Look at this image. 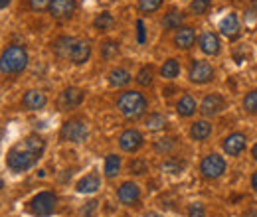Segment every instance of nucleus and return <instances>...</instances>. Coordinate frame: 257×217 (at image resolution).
Masks as SVG:
<instances>
[{"instance_id":"obj_1","label":"nucleus","mask_w":257,"mask_h":217,"mask_svg":"<svg viewBox=\"0 0 257 217\" xmlns=\"http://www.w3.org/2000/svg\"><path fill=\"white\" fill-rule=\"evenodd\" d=\"M44 152H46V140L40 134H30L10 146V150L6 152V166L16 174L28 172L40 162Z\"/></svg>"},{"instance_id":"obj_2","label":"nucleus","mask_w":257,"mask_h":217,"mask_svg":"<svg viewBox=\"0 0 257 217\" xmlns=\"http://www.w3.org/2000/svg\"><path fill=\"white\" fill-rule=\"evenodd\" d=\"M28 52L24 46H8L2 54H0V73L2 75H20L26 67H28Z\"/></svg>"},{"instance_id":"obj_3","label":"nucleus","mask_w":257,"mask_h":217,"mask_svg":"<svg viewBox=\"0 0 257 217\" xmlns=\"http://www.w3.org/2000/svg\"><path fill=\"white\" fill-rule=\"evenodd\" d=\"M117 109L125 119L135 121V119H139V117H143L147 113L149 101L141 91H125L117 99Z\"/></svg>"},{"instance_id":"obj_4","label":"nucleus","mask_w":257,"mask_h":217,"mask_svg":"<svg viewBox=\"0 0 257 217\" xmlns=\"http://www.w3.org/2000/svg\"><path fill=\"white\" fill-rule=\"evenodd\" d=\"M58 195L54 191H40L30 199V211L36 217H48L56 211Z\"/></svg>"},{"instance_id":"obj_5","label":"nucleus","mask_w":257,"mask_h":217,"mask_svg":"<svg viewBox=\"0 0 257 217\" xmlns=\"http://www.w3.org/2000/svg\"><path fill=\"white\" fill-rule=\"evenodd\" d=\"M227 168V162H225L224 156L220 154H208L202 158L200 162V174L206 178V180H216V178H222Z\"/></svg>"},{"instance_id":"obj_6","label":"nucleus","mask_w":257,"mask_h":217,"mask_svg":"<svg viewBox=\"0 0 257 217\" xmlns=\"http://www.w3.org/2000/svg\"><path fill=\"white\" fill-rule=\"evenodd\" d=\"M60 136H62V140H65V142L79 144V142H83L89 136V128H87V124L83 123V121H79V119L65 121L62 130H60Z\"/></svg>"},{"instance_id":"obj_7","label":"nucleus","mask_w":257,"mask_h":217,"mask_svg":"<svg viewBox=\"0 0 257 217\" xmlns=\"http://www.w3.org/2000/svg\"><path fill=\"white\" fill-rule=\"evenodd\" d=\"M214 75H216V71H214L212 63L204 62V60H194L188 69V79L194 85H206L214 79Z\"/></svg>"},{"instance_id":"obj_8","label":"nucleus","mask_w":257,"mask_h":217,"mask_svg":"<svg viewBox=\"0 0 257 217\" xmlns=\"http://www.w3.org/2000/svg\"><path fill=\"white\" fill-rule=\"evenodd\" d=\"M143 144H145V136H143V132L137 130V128H127V130H123L121 136H119V146H121V150L131 152V154L137 152V150H141Z\"/></svg>"},{"instance_id":"obj_9","label":"nucleus","mask_w":257,"mask_h":217,"mask_svg":"<svg viewBox=\"0 0 257 217\" xmlns=\"http://www.w3.org/2000/svg\"><path fill=\"white\" fill-rule=\"evenodd\" d=\"M225 109V99L220 93H210L206 95L200 103V113L206 117H216L220 113H224Z\"/></svg>"},{"instance_id":"obj_10","label":"nucleus","mask_w":257,"mask_h":217,"mask_svg":"<svg viewBox=\"0 0 257 217\" xmlns=\"http://www.w3.org/2000/svg\"><path fill=\"white\" fill-rule=\"evenodd\" d=\"M75 10H77V2L75 0H52L50 2V8H48L50 16L56 18V20H67V18H71L75 14Z\"/></svg>"},{"instance_id":"obj_11","label":"nucleus","mask_w":257,"mask_h":217,"mask_svg":"<svg viewBox=\"0 0 257 217\" xmlns=\"http://www.w3.org/2000/svg\"><path fill=\"white\" fill-rule=\"evenodd\" d=\"M218 30H220V34H222L224 38H227V40H235V38L239 36V30H241V22H239L237 12H227L224 18L220 20Z\"/></svg>"},{"instance_id":"obj_12","label":"nucleus","mask_w":257,"mask_h":217,"mask_svg":"<svg viewBox=\"0 0 257 217\" xmlns=\"http://www.w3.org/2000/svg\"><path fill=\"white\" fill-rule=\"evenodd\" d=\"M198 46H200L202 54H206V56H218L222 52V42L216 32H202L198 38Z\"/></svg>"},{"instance_id":"obj_13","label":"nucleus","mask_w":257,"mask_h":217,"mask_svg":"<svg viewBox=\"0 0 257 217\" xmlns=\"http://www.w3.org/2000/svg\"><path fill=\"white\" fill-rule=\"evenodd\" d=\"M224 152L227 156H239L247 148V136L243 132H231L224 138Z\"/></svg>"},{"instance_id":"obj_14","label":"nucleus","mask_w":257,"mask_h":217,"mask_svg":"<svg viewBox=\"0 0 257 217\" xmlns=\"http://www.w3.org/2000/svg\"><path fill=\"white\" fill-rule=\"evenodd\" d=\"M117 199L123 205H135L141 199V187L137 186L135 182H123L121 186L117 187Z\"/></svg>"},{"instance_id":"obj_15","label":"nucleus","mask_w":257,"mask_h":217,"mask_svg":"<svg viewBox=\"0 0 257 217\" xmlns=\"http://www.w3.org/2000/svg\"><path fill=\"white\" fill-rule=\"evenodd\" d=\"M172 42H174V46L178 50H190L196 44V30L192 26H180L178 30L174 32Z\"/></svg>"},{"instance_id":"obj_16","label":"nucleus","mask_w":257,"mask_h":217,"mask_svg":"<svg viewBox=\"0 0 257 217\" xmlns=\"http://www.w3.org/2000/svg\"><path fill=\"white\" fill-rule=\"evenodd\" d=\"M46 105H48V97H46V93H42L38 89H30L22 97V107L26 111H42Z\"/></svg>"},{"instance_id":"obj_17","label":"nucleus","mask_w":257,"mask_h":217,"mask_svg":"<svg viewBox=\"0 0 257 217\" xmlns=\"http://www.w3.org/2000/svg\"><path fill=\"white\" fill-rule=\"evenodd\" d=\"M91 58V44L87 40H75L73 48H71V54H69V62L75 63V65H81Z\"/></svg>"},{"instance_id":"obj_18","label":"nucleus","mask_w":257,"mask_h":217,"mask_svg":"<svg viewBox=\"0 0 257 217\" xmlns=\"http://www.w3.org/2000/svg\"><path fill=\"white\" fill-rule=\"evenodd\" d=\"M101 187V178H99V174L95 172H91V174H85L83 178H79L77 180V184H75V191L77 193H95L97 189Z\"/></svg>"},{"instance_id":"obj_19","label":"nucleus","mask_w":257,"mask_h":217,"mask_svg":"<svg viewBox=\"0 0 257 217\" xmlns=\"http://www.w3.org/2000/svg\"><path fill=\"white\" fill-rule=\"evenodd\" d=\"M83 89H79V87H67L64 89V93H62V105H64L65 109H75V107H79L81 103H83Z\"/></svg>"},{"instance_id":"obj_20","label":"nucleus","mask_w":257,"mask_h":217,"mask_svg":"<svg viewBox=\"0 0 257 217\" xmlns=\"http://www.w3.org/2000/svg\"><path fill=\"white\" fill-rule=\"evenodd\" d=\"M212 134V124L206 119H200V121H194L190 126V138L196 142H204L208 136Z\"/></svg>"},{"instance_id":"obj_21","label":"nucleus","mask_w":257,"mask_h":217,"mask_svg":"<svg viewBox=\"0 0 257 217\" xmlns=\"http://www.w3.org/2000/svg\"><path fill=\"white\" fill-rule=\"evenodd\" d=\"M196 111H198V103H196V99H194L190 93H184L178 99V103H176V113H178L180 117H192Z\"/></svg>"},{"instance_id":"obj_22","label":"nucleus","mask_w":257,"mask_h":217,"mask_svg":"<svg viewBox=\"0 0 257 217\" xmlns=\"http://www.w3.org/2000/svg\"><path fill=\"white\" fill-rule=\"evenodd\" d=\"M182 24H184V14L178 8H170L162 18V28L164 30H178Z\"/></svg>"},{"instance_id":"obj_23","label":"nucleus","mask_w":257,"mask_h":217,"mask_svg":"<svg viewBox=\"0 0 257 217\" xmlns=\"http://www.w3.org/2000/svg\"><path fill=\"white\" fill-rule=\"evenodd\" d=\"M131 73H128L125 67H115V69H111V73H109V85L111 87H117V89H121V87H125L131 83Z\"/></svg>"},{"instance_id":"obj_24","label":"nucleus","mask_w":257,"mask_h":217,"mask_svg":"<svg viewBox=\"0 0 257 217\" xmlns=\"http://www.w3.org/2000/svg\"><path fill=\"white\" fill-rule=\"evenodd\" d=\"M75 40H77V38H71V36H62V38H58L56 44H54V52H56V56H58V58L69 60V54H71V48H73Z\"/></svg>"},{"instance_id":"obj_25","label":"nucleus","mask_w":257,"mask_h":217,"mask_svg":"<svg viewBox=\"0 0 257 217\" xmlns=\"http://www.w3.org/2000/svg\"><path fill=\"white\" fill-rule=\"evenodd\" d=\"M121 156L117 154H109L105 158V164H103V172H105V178H115L119 172H121Z\"/></svg>"},{"instance_id":"obj_26","label":"nucleus","mask_w":257,"mask_h":217,"mask_svg":"<svg viewBox=\"0 0 257 217\" xmlns=\"http://www.w3.org/2000/svg\"><path fill=\"white\" fill-rule=\"evenodd\" d=\"M137 83L141 85V87H151L153 85V81H155V67L153 65H143L141 69H139V73H137Z\"/></svg>"},{"instance_id":"obj_27","label":"nucleus","mask_w":257,"mask_h":217,"mask_svg":"<svg viewBox=\"0 0 257 217\" xmlns=\"http://www.w3.org/2000/svg\"><path fill=\"white\" fill-rule=\"evenodd\" d=\"M113 24H115V18H113L111 12H101V14H97L95 20H93V28L99 32L111 30Z\"/></svg>"},{"instance_id":"obj_28","label":"nucleus","mask_w":257,"mask_h":217,"mask_svg":"<svg viewBox=\"0 0 257 217\" xmlns=\"http://www.w3.org/2000/svg\"><path fill=\"white\" fill-rule=\"evenodd\" d=\"M178 73H180V63L176 62L174 58H170V60H166V62L162 63L161 75L164 79H176Z\"/></svg>"},{"instance_id":"obj_29","label":"nucleus","mask_w":257,"mask_h":217,"mask_svg":"<svg viewBox=\"0 0 257 217\" xmlns=\"http://www.w3.org/2000/svg\"><path fill=\"white\" fill-rule=\"evenodd\" d=\"M117 54H119V42H115V40H105V42L101 44V56H103L105 60H113V58H117Z\"/></svg>"},{"instance_id":"obj_30","label":"nucleus","mask_w":257,"mask_h":217,"mask_svg":"<svg viewBox=\"0 0 257 217\" xmlns=\"http://www.w3.org/2000/svg\"><path fill=\"white\" fill-rule=\"evenodd\" d=\"M161 170L166 172V174H180L184 170V162L178 160V158H168V160L162 162Z\"/></svg>"},{"instance_id":"obj_31","label":"nucleus","mask_w":257,"mask_h":217,"mask_svg":"<svg viewBox=\"0 0 257 217\" xmlns=\"http://www.w3.org/2000/svg\"><path fill=\"white\" fill-rule=\"evenodd\" d=\"M164 0H139L137 2V8L143 12V14H153L157 10H161Z\"/></svg>"},{"instance_id":"obj_32","label":"nucleus","mask_w":257,"mask_h":217,"mask_svg":"<svg viewBox=\"0 0 257 217\" xmlns=\"http://www.w3.org/2000/svg\"><path fill=\"white\" fill-rule=\"evenodd\" d=\"M212 8V0H190V12L194 16H204Z\"/></svg>"},{"instance_id":"obj_33","label":"nucleus","mask_w":257,"mask_h":217,"mask_svg":"<svg viewBox=\"0 0 257 217\" xmlns=\"http://www.w3.org/2000/svg\"><path fill=\"white\" fill-rule=\"evenodd\" d=\"M241 105H243V111H245V113L257 115V89L249 91V93H245L243 101H241Z\"/></svg>"},{"instance_id":"obj_34","label":"nucleus","mask_w":257,"mask_h":217,"mask_svg":"<svg viewBox=\"0 0 257 217\" xmlns=\"http://www.w3.org/2000/svg\"><path fill=\"white\" fill-rule=\"evenodd\" d=\"M164 124H166V119L162 117L161 113H153V115H149L145 119V126L149 130H161V128H164Z\"/></svg>"},{"instance_id":"obj_35","label":"nucleus","mask_w":257,"mask_h":217,"mask_svg":"<svg viewBox=\"0 0 257 217\" xmlns=\"http://www.w3.org/2000/svg\"><path fill=\"white\" fill-rule=\"evenodd\" d=\"M147 170H149V166H147V162L143 158H133L128 162V172L135 174V176H143Z\"/></svg>"},{"instance_id":"obj_36","label":"nucleus","mask_w":257,"mask_h":217,"mask_svg":"<svg viewBox=\"0 0 257 217\" xmlns=\"http://www.w3.org/2000/svg\"><path fill=\"white\" fill-rule=\"evenodd\" d=\"M172 148H174V140L172 138H159L155 142V150L161 152V154H168Z\"/></svg>"},{"instance_id":"obj_37","label":"nucleus","mask_w":257,"mask_h":217,"mask_svg":"<svg viewBox=\"0 0 257 217\" xmlns=\"http://www.w3.org/2000/svg\"><path fill=\"white\" fill-rule=\"evenodd\" d=\"M50 2L52 0H28V6L34 12H44V10L50 8Z\"/></svg>"},{"instance_id":"obj_38","label":"nucleus","mask_w":257,"mask_h":217,"mask_svg":"<svg viewBox=\"0 0 257 217\" xmlns=\"http://www.w3.org/2000/svg\"><path fill=\"white\" fill-rule=\"evenodd\" d=\"M188 217H206V207L198 201H194L192 205L188 207Z\"/></svg>"},{"instance_id":"obj_39","label":"nucleus","mask_w":257,"mask_h":217,"mask_svg":"<svg viewBox=\"0 0 257 217\" xmlns=\"http://www.w3.org/2000/svg\"><path fill=\"white\" fill-rule=\"evenodd\" d=\"M137 42L139 44L147 42V30H145V22L143 20H137Z\"/></svg>"},{"instance_id":"obj_40","label":"nucleus","mask_w":257,"mask_h":217,"mask_svg":"<svg viewBox=\"0 0 257 217\" xmlns=\"http://www.w3.org/2000/svg\"><path fill=\"white\" fill-rule=\"evenodd\" d=\"M257 20V0H251L249 8L245 10V22H253Z\"/></svg>"},{"instance_id":"obj_41","label":"nucleus","mask_w":257,"mask_h":217,"mask_svg":"<svg viewBox=\"0 0 257 217\" xmlns=\"http://www.w3.org/2000/svg\"><path fill=\"white\" fill-rule=\"evenodd\" d=\"M251 187H253V191L257 193V172L251 174Z\"/></svg>"},{"instance_id":"obj_42","label":"nucleus","mask_w":257,"mask_h":217,"mask_svg":"<svg viewBox=\"0 0 257 217\" xmlns=\"http://www.w3.org/2000/svg\"><path fill=\"white\" fill-rule=\"evenodd\" d=\"M10 2H12V0H0V10L8 8V6H10Z\"/></svg>"},{"instance_id":"obj_43","label":"nucleus","mask_w":257,"mask_h":217,"mask_svg":"<svg viewBox=\"0 0 257 217\" xmlns=\"http://www.w3.org/2000/svg\"><path fill=\"white\" fill-rule=\"evenodd\" d=\"M243 217H257V209H249L247 213H243Z\"/></svg>"},{"instance_id":"obj_44","label":"nucleus","mask_w":257,"mask_h":217,"mask_svg":"<svg viewBox=\"0 0 257 217\" xmlns=\"http://www.w3.org/2000/svg\"><path fill=\"white\" fill-rule=\"evenodd\" d=\"M145 217H164V215H161L159 211H149V213H145Z\"/></svg>"},{"instance_id":"obj_45","label":"nucleus","mask_w":257,"mask_h":217,"mask_svg":"<svg viewBox=\"0 0 257 217\" xmlns=\"http://www.w3.org/2000/svg\"><path fill=\"white\" fill-rule=\"evenodd\" d=\"M251 156H253V160L257 162V144H253V148H251Z\"/></svg>"},{"instance_id":"obj_46","label":"nucleus","mask_w":257,"mask_h":217,"mask_svg":"<svg viewBox=\"0 0 257 217\" xmlns=\"http://www.w3.org/2000/svg\"><path fill=\"white\" fill-rule=\"evenodd\" d=\"M2 187H4V180L0 178V191H2Z\"/></svg>"},{"instance_id":"obj_47","label":"nucleus","mask_w":257,"mask_h":217,"mask_svg":"<svg viewBox=\"0 0 257 217\" xmlns=\"http://www.w3.org/2000/svg\"><path fill=\"white\" fill-rule=\"evenodd\" d=\"M224 2H227V0H224Z\"/></svg>"}]
</instances>
